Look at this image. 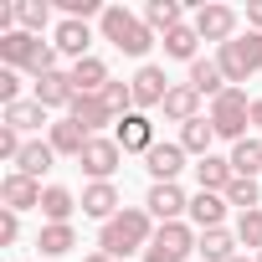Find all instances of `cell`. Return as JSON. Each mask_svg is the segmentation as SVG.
I'll use <instances>...</instances> for the list:
<instances>
[{
	"instance_id": "obj_43",
	"label": "cell",
	"mask_w": 262,
	"mask_h": 262,
	"mask_svg": "<svg viewBox=\"0 0 262 262\" xmlns=\"http://www.w3.org/2000/svg\"><path fill=\"white\" fill-rule=\"evenodd\" d=\"M231 262H247V257H231Z\"/></svg>"
},
{
	"instance_id": "obj_44",
	"label": "cell",
	"mask_w": 262,
	"mask_h": 262,
	"mask_svg": "<svg viewBox=\"0 0 262 262\" xmlns=\"http://www.w3.org/2000/svg\"><path fill=\"white\" fill-rule=\"evenodd\" d=\"M257 262H262V252H257Z\"/></svg>"
},
{
	"instance_id": "obj_16",
	"label": "cell",
	"mask_w": 262,
	"mask_h": 262,
	"mask_svg": "<svg viewBox=\"0 0 262 262\" xmlns=\"http://www.w3.org/2000/svg\"><path fill=\"white\" fill-rule=\"evenodd\" d=\"M113 77H108V67L98 62V57H82V62H72V88L77 93H88V98H103V88H108Z\"/></svg>"
},
{
	"instance_id": "obj_29",
	"label": "cell",
	"mask_w": 262,
	"mask_h": 262,
	"mask_svg": "<svg viewBox=\"0 0 262 262\" xmlns=\"http://www.w3.org/2000/svg\"><path fill=\"white\" fill-rule=\"evenodd\" d=\"M52 160H57V149L36 139V144H26V149H21V160H16V170H21V175H31V180H41V175L52 170Z\"/></svg>"
},
{
	"instance_id": "obj_8",
	"label": "cell",
	"mask_w": 262,
	"mask_h": 262,
	"mask_svg": "<svg viewBox=\"0 0 262 262\" xmlns=\"http://www.w3.org/2000/svg\"><path fill=\"white\" fill-rule=\"evenodd\" d=\"M0 201H6V211H31V206H41V180H31V175H21V170H11L6 180H0Z\"/></svg>"
},
{
	"instance_id": "obj_23",
	"label": "cell",
	"mask_w": 262,
	"mask_h": 262,
	"mask_svg": "<svg viewBox=\"0 0 262 262\" xmlns=\"http://www.w3.org/2000/svg\"><path fill=\"white\" fill-rule=\"evenodd\" d=\"M88 47H93L88 21H62V26H57V52H67L72 62H82V57H88Z\"/></svg>"
},
{
	"instance_id": "obj_24",
	"label": "cell",
	"mask_w": 262,
	"mask_h": 262,
	"mask_svg": "<svg viewBox=\"0 0 262 262\" xmlns=\"http://www.w3.org/2000/svg\"><path fill=\"white\" fill-rule=\"evenodd\" d=\"M165 108V118H175V123H190V118H201L195 108H201V93L190 88V82H180V88H170V98L160 103Z\"/></svg>"
},
{
	"instance_id": "obj_36",
	"label": "cell",
	"mask_w": 262,
	"mask_h": 262,
	"mask_svg": "<svg viewBox=\"0 0 262 262\" xmlns=\"http://www.w3.org/2000/svg\"><path fill=\"white\" fill-rule=\"evenodd\" d=\"M226 206H242V211H257V180H231L226 185Z\"/></svg>"
},
{
	"instance_id": "obj_12",
	"label": "cell",
	"mask_w": 262,
	"mask_h": 262,
	"mask_svg": "<svg viewBox=\"0 0 262 262\" xmlns=\"http://www.w3.org/2000/svg\"><path fill=\"white\" fill-rule=\"evenodd\" d=\"M144 165H149L155 185H175V175L185 170V149H180V144H155V149L144 155Z\"/></svg>"
},
{
	"instance_id": "obj_38",
	"label": "cell",
	"mask_w": 262,
	"mask_h": 262,
	"mask_svg": "<svg viewBox=\"0 0 262 262\" xmlns=\"http://www.w3.org/2000/svg\"><path fill=\"white\" fill-rule=\"evenodd\" d=\"M21 134H16V128H0V160H21Z\"/></svg>"
},
{
	"instance_id": "obj_39",
	"label": "cell",
	"mask_w": 262,
	"mask_h": 262,
	"mask_svg": "<svg viewBox=\"0 0 262 262\" xmlns=\"http://www.w3.org/2000/svg\"><path fill=\"white\" fill-rule=\"evenodd\" d=\"M21 236V221H16V211H0V247H11Z\"/></svg>"
},
{
	"instance_id": "obj_40",
	"label": "cell",
	"mask_w": 262,
	"mask_h": 262,
	"mask_svg": "<svg viewBox=\"0 0 262 262\" xmlns=\"http://www.w3.org/2000/svg\"><path fill=\"white\" fill-rule=\"evenodd\" d=\"M247 21H252V31H262V0H252V6H247Z\"/></svg>"
},
{
	"instance_id": "obj_4",
	"label": "cell",
	"mask_w": 262,
	"mask_h": 262,
	"mask_svg": "<svg viewBox=\"0 0 262 262\" xmlns=\"http://www.w3.org/2000/svg\"><path fill=\"white\" fill-rule=\"evenodd\" d=\"M247 123H252V103L242 88H226L216 103H211V128H216V139H231L242 144L247 139Z\"/></svg>"
},
{
	"instance_id": "obj_41",
	"label": "cell",
	"mask_w": 262,
	"mask_h": 262,
	"mask_svg": "<svg viewBox=\"0 0 262 262\" xmlns=\"http://www.w3.org/2000/svg\"><path fill=\"white\" fill-rule=\"evenodd\" d=\"M252 128H262V98L252 103Z\"/></svg>"
},
{
	"instance_id": "obj_27",
	"label": "cell",
	"mask_w": 262,
	"mask_h": 262,
	"mask_svg": "<svg viewBox=\"0 0 262 262\" xmlns=\"http://www.w3.org/2000/svg\"><path fill=\"white\" fill-rule=\"evenodd\" d=\"M211 139H216L211 118H190V123L180 128V149H185V155H195V160H206V155H211Z\"/></svg>"
},
{
	"instance_id": "obj_25",
	"label": "cell",
	"mask_w": 262,
	"mask_h": 262,
	"mask_svg": "<svg viewBox=\"0 0 262 262\" xmlns=\"http://www.w3.org/2000/svg\"><path fill=\"white\" fill-rule=\"evenodd\" d=\"M144 26L149 31H175V26H185V11H180V0H149L144 6Z\"/></svg>"
},
{
	"instance_id": "obj_28",
	"label": "cell",
	"mask_w": 262,
	"mask_h": 262,
	"mask_svg": "<svg viewBox=\"0 0 262 262\" xmlns=\"http://www.w3.org/2000/svg\"><path fill=\"white\" fill-rule=\"evenodd\" d=\"M195 252H201L206 262H231V257H236V236H231V231H221V226H216V231H201Z\"/></svg>"
},
{
	"instance_id": "obj_34",
	"label": "cell",
	"mask_w": 262,
	"mask_h": 262,
	"mask_svg": "<svg viewBox=\"0 0 262 262\" xmlns=\"http://www.w3.org/2000/svg\"><path fill=\"white\" fill-rule=\"evenodd\" d=\"M103 103L113 118H128V108H134V82H108L103 88Z\"/></svg>"
},
{
	"instance_id": "obj_3",
	"label": "cell",
	"mask_w": 262,
	"mask_h": 262,
	"mask_svg": "<svg viewBox=\"0 0 262 262\" xmlns=\"http://www.w3.org/2000/svg\"><path fill=\"white\" fill-rule=\"evenodd\" d=\"M98 26H103V41H113V47H118V52H128V57H144V52L155 47V31H149L139 16H128L123 6H108Z\"/></svg>"
},
{
	"instance_id": "obj_2",
	"label": "cell",
	"mask_w": 262,
	"mask_h": 262,
	"mask_svg": "<svg viewBox=\"0 0 262 262\" xmlns=\"http://www.w3.org/2000/svg\"><path fill=\"white\" fill-rule=\"evenodd\" d=\"M0 62L47 77V72H57V41H41L31 31H11V36H0Z\"/></svg>"
},
{
	"instance_id": "obj_9",
	"label": "cell",
	"mask_w": 262,
	"mask_h": 262,
	"mask_svg": "<svg viewBox=\"0 0 262 262\" xmlns=\"http://www.w3.org/2000/svg\"><path fill=\"white\" fill-rule=\"evenodd\" d=\"M231 31H236V11L231 6H201L195 11V36L201 41H231Z\"/></svg>"
},
{
	"instance_id": "obj_35",
	"label": "cell",
	"mask_w": 262,
	"mask_h": 262,
	"mask_svg": "<svg viewBox=\"0 0 262 262\" xmlns=\"http://www.w3.org/2000/svg\"><path fill=\"white\" fill-rule=\"evenodd\" d=\"M236 242L252 247V252H262V211H242V221H236Z\"/></svg>"
},
{
	"instance_id": "obj_14",
	"label": "cell",
	"mask_w": 262,
	"mask_h": 262,
	"mask_svg": "<svg viewBox=\"0 0 262 262\" xmlns=\"http://www.w3.org/2000/svg\"><path fill=\"white\" fill-rule=\"evenodd\" d=\"M144 206H149V216H160L165 226L180 221V211H190V201H185L180 185H149V201H144Z\"/></svg>"
},
{
	"instance_id": "obj_19",
	"label": "cell",
	"mask_w": 262,
	"mask_h": 262,
	"mask_svg": "<svg viewBox=\"0 0 262 262\" xmlns=\"http://www.w3.org/2000/svg\"><path fill=\"white\" fill-rule=\"evenodd\" d=\"M67 118H77V123L88 128V134H93V128H103V123H118V118L108 113V103H103V98H88V93H77V98H72Z\"/></svg>"
},
{
	"instance_id": "obj_32",
	"label": "cell",
	"mask_w": 262,
	"mask_h": 262,
	"mask_svg": "<svg viewBox=\"0 0 262 262\" xmlns=\"http://www.w3.org/2000/svg\"><path fill=\"white\" fill-rule=\"evenodd\" d=\"M195 26H175L170 36H165V57H180V62H195Z\"/></svg>"
},
{
	"instance_id": "obj_42",
	"label": "cell",
	"mask_w": 262,
	"mask_h": 262,
	"mask_svg": "<svg viewBox=\"0 0 262 262\" xmlns=\"http://www.w3.org/2000/svg\"><path fill=\"white\" fill-rule=\"evenodd\" d=\"M82 262H113V257H108V252H93V257H82Z\"/></svg>"
},
{
	"instance_id": "obj_31",
	"label": "cell",
	"mask_w": 262,
	"mask_h": 262,
	"mask_svg": "<svg viewBox=\"0 0 262 262\" xmlns=\"http://www.w3.org/2000/svg\"><path fill=\"white\" fill-rule=\"evenodd\" d=\"M231 170H236L242 180H252V175L262 170V144H257V139H242V144H231Z\"/></svg>"
},
{
	"instance_id": "obj_10",
	"label": "cell",
	"mask_w": 262,
	"mask_h": 262,
	"mask_svg": "<svg viewBox=\"0 0 262 262\" xmlns=\"http://www.w3.org/2000/svg\"><path fill=\"white\" fill-rule=\"evenodd\" d=\"M118 160H123V149H118V139H98V134H93L77 165H82V170H88L93 180H108V175L118 170Z\"/></svg>"
},
{
	"instance_id": "obj_37",
	"label": "cell",
	"mask_w": 262,
	"mask_h": 262,
	"mask_svg": "<svg viewBox=\"0 0 262 262\" xmlns=\"http://www.w3.org/2000/svg\"><path fill=\"white\" fill-rule=\"evenodd\" d=\"M11 103H21V77L16 67H0V108H11Z\"/></svg>"
},
{
	"instance_id": "obj_7",
	"label": "cell",
	"mask_w": 262,
	"mask_h": 262,
	"mask_svg": "<svg viewBox=\"0 0 262 262\" xmlns=\"http://www.w3.org/2000/svg\"><path fill=\"white\" fill-rule=\"evenodd\" d=\"M113 139H118L123 155H149V149H155V123H149L144 113H128V118H118Z\"/></svg>"
},
{
	"instance_id": "obj_11",
	"label": "cell",
	"mask_w": 262,
	"mask_h": 262,
	"mask_svg": "<svg viewBox=\"0 0 262 262\" xmlns=\"http://www.w3.org/2000/svg\"><path fill=\"white\" fill-rule=\"evenodd\" d=\"M165 98H170L165 67H139V72H134V108H160Z\"/></svg>"
},
{
	"instance_id": "obj_15",
	"label": "cell",
	"mask_w": 262,
	"mask_h": 262,
	"mask_svg": "<svg viewBox=\"0 0 262 262\" xmlns=\"http://www.w3.org/2000/svg\"><path fill=\"white\" fill-rule=\"evenodd\" d=\"M88 139H93V134H88V128H82L77 118H57V123H52V139H47V144H52L57 155H72V160H82Z\"/></svg>"
},
{
	"instance_id": "obj_6",
	"label": "cell",
	"mask_w": 262,
	"mask_h": 262,
	"mask_svg": "<svg viewBox=\"0 0 262 262\" xmlns=\"http://www.w3.org/2000/svg\"><path fill=\"white\" fill-rule=\"evenodd\" d=\"M190 252H195L190 226H185V221H170V226H160V231H155V242L144 247V262H185Z\"/></svg>"
},
{
	"instance_id": "obj_1",
	"label": "cell",
	"mask_w": 262,
	"mask_h": 262,
	"mask_svg": "<svg viewBox=\"0 0 262 262\" xmlns=\"http://www.w3.org/2000/svg\"><path fill=\"white\" fill-rule=\"evenodd\" d=\"M155 236H149V211H139V206H128V211H118L113 221H103V236H98V247L118 262V257H128V252H144Z\"/></svg>"
},
{
	"instance_id": "obj_5",
	"label": "cell",
	"mask_w": 262,
	"mask_h": 262,
	"mask_svg": "<svg viewBox=\"0 0 262 262\" xmlns=\"http://www.w3.org/2000/svg\"><path fill=\"white\" fill-rule=\"evenodd\" d=\"M221 72H226V82H247L257 67H262V31H247V36H231L226 47H221Z\"/></svg>"
},
{
	"instance_id": "obj_22",
	"label": "cell",
	"mask_w": 262,
	"mask_h": 262,
	"mask_svg": "<svg viewBox=\"0 0 262 262\" xmlns=\"http://www.w3.org/2000/svg\"><path fill=\"white\" fill-rule=\"evenodd\" d=\"M221 216H226V195H216V190L190 195V221H195L201 231H216V226H221Z\"/></svg>"
},
{
	"instance_id": "obj_13",
	"label": "cell",
	"mask_w": 262,
	"mask_h": 262,
	"mask_svg": "<svg viewBox=\"0 0 262 262\" xmlns=\"http://www.w3.org/2000/svg\"><path fill=\"white\" fill-rule=\"evenodd\" d=\"M72 98H77L72 72H47V77H36V103H41V108H72Z\"/></svg>"
},
{
	"instance_id": "obj_17",
	"label": "cell",
	"mask_w": 262,
	"mask_h": 262,
	"mask_svg": "<svg viewBox=\"0 0 262 262\" xmlns=\"http://www.w3.org/2000/svg\"><path fill=\"white\" fill-rule=\"evenodd\" d=\"M190 88H195L201 98H211V103H216V98L226 93V72H221V62L195 57V62H190Z\"/></svg>"
},
{
	"instance_id": "obj_20",
	"label": "cell",
	"mask_w": 262,
	"mask_h": 262,
	"mask_svg": "<svg viewBox=\"0 0 262 262\" xmlns=\"http://www.w3.org/2000/svg\"><path fill=\"white\" fill-rule=\"evenodd\" d=\"M195 180H201V190H216V195H226V185L236 180V170H231V160H221V155H206V160L195 165Z\"/></svg>"
},
{
	"instance_id": "obj_30",
	"label": "cell",
	"mask_w": 262,
	"mask_h": 262,
	"mask_svg": "<svg viewBox=\"0 0 262 262\" xmlns=\"http://www.w3.org/2000/svg\"><path fill=\"white\" fill-rule=\"evenodd\" d=\"M16 21H21V31L41 36L47 21H52V6H47V0H16Z\"/></svg>"
},
{
	"instance_id": "obj_21",
	"label": "cell",
	"mask_w": 262,
	"mask_h": 262,
	"mask_svg": "<svg viewBox=\"0 0 262 262\" xmlns=\"http://www.w3.org/2000/svg\"><path fill=\"white\" fill-rule=\"evenodd\" d=\"M36 211L47 216V226H67V216L77 211V201H72V190H67V185H47Z\"/></svg>"
},
{
	"instance_id": "obj_18",
	"label": "cell",
	"mask_w": 262,
	"mask_h": 262,
	"mask_svg": "<svg viewBox=\"0 0 262 262\" xmlns=\"http://www.w3.org/2000/svg\"><path fill=\"white\" fill-rule=\"evenodd\" d=\"M82 216H98V221H113V216H118V190H113L108 180H93V185L82 190Z\"/></svg>"
},
{
	"instance_id": "obj_33",
	"label": "cell",
	"mask_w": 262,
	"mask_h": 262,
	"mask_svg": "<svg viewBox=\"0 0 262 262\" xmlns=\"http://www.w3.org/2000/svg\"><path fill=\"white\" fill-rule=\"evenodd\" d=\"M72 226H41V236H36V247H41V257H62V252H72Z\"/></svg>"
},
{
	"instance_id": "obj_26",
	"label": "cell",
	"mask_w": 262,
	"mask_h": 262,
	"mask_svg": "<svg viewBox=\"0 0 262 262\" xmlns=\"http://www.w3.org/2000/svg\"><path fill=\"white\" fill-rule=\"evenodd\" d=\"M41 123H47V108L36 98H21V103L6 108V128H16V134H31V128H41Z\"/></svg>"
}]
</instances>
